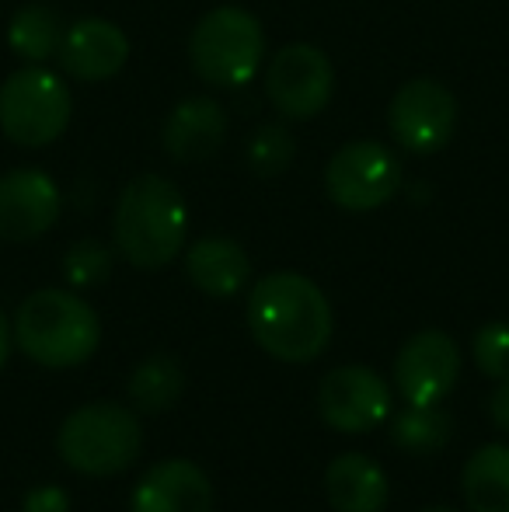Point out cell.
<instances>
[{
  "label": "cell",
  "instance_id": "1",
  "mask_svg": "<svg viewBox=\"0 0 509 512\" xmlns=\"http://www.w3.org/2000/svg\"><path fill=\"white\" fill-rule=\"evenodd\" d=\"M248 328L279 363H311L332 342L335 314L318 283L300 272H269L248 293Z\"/></svg>",
  "mask_w": 509,
  "mask_h": 512
},
{
  "label": "cell",
  "instance_id": "2",
  "mask_svg": "<svg viewBox=\"0 0 509 512\" xmlns=\"http://www.w3.org/2000/svg\"><path fill=\"white\" fill-rule=\"evenodd\" d=\"M116 248L133 269L157 272L171 265L185 248L189 209L175 182L161 175H136L119 192L112 220Z\"/></svg>",
  "mask_w": 509,
  "mask_h": 512
},
{
  "label": "cell",
  "instance_id": "3",
  "mask_svg": "<svg viewBox=\"0 0 509 512\" xmlns=\"http://www.w3.org/2000/svg\"><path fill=\"white\" fill-rule=\"evenodd\" d=\"M11 328L18 349L49 370L88 363L102 342L95 307L67 290H35L21 300Z\"/></svg>",
  "mask_w": 509,
  "mask_h": 512
},
{
  "label": "cell",
  "instance_id": "4",
  "mask_svg": "<svg viewBox=\"0 0 509 512\" xmlns=\"http://www.w3.org/2000/svg\"><path fill=\"white\" fill-rule=\"evenodd\" d=\"M56 450L70 471L88 474V478L123 474L143 450L140 418L116 401H91L63 418Z\"/></svg>",
  "mask_w": 509,
  "mask_h": 512
},
{
  "label": "cell",
  "instance_id": "5",
  "mask_svg": "<svg viewBox=\"0 0 509 512\" xmlns=\"http://www.w3.org/2000/svg\"><path fill=\"white\" fill-rule=\"evenodd\" d=\"M265 56L262 21L245 7H213L189 39L192 70L213 88H245Z\"/></svg>",
  "mask_w": 509,
  "mask_h": 512
},
{
  "label": "cell",
  "instance_id": "6",
  "mask_svg": "<svg viewBox=\"0 0 509 512\" xmlns=\"http://www.w3.org/2000/svg\"><path fill=\"white\" fill-rule=\"evenodd\" d=\"M74 98L53 70L28 63L0 84V129L11 143L39 150L56 143L70 126Z\"/></svg>",
  "mask_w": 509,
  "mask_h": 512
},
{
  "label": "cell",
  "instance_id": "7",
  "mask_svg": "<svg viewBox=\"0 0 509 512\" xmlns=\"http://www.w3.org/2000/svg\"><path fill=\"white\" fill-rule=\"evenodd\" d=\"M401 161L377 140H353L332 154L325 168V192L349 213H370L398 196Z\"/></svg>",
  "mask_w": 509,
  "mask_h": 512
},
{
  "label": "cell",
  "instance_id": "8",
  "mask_svg": "<svg viewBox=\"0 0 509 512\" xmlns=\"http://www.w3.org/2000/svg\"><path fill=\"white\" fill-rule=\"evenodd\" d=\"M265 95L290 122L321 115L335 95V67L328 53L311 42H293L279 49L265 70Z\"/></svg>",
  "mask_w": 509,
  "mask_h": 512
},
{
  "label": "cell",
  "instance_id": "9",
  "mask_svg": "<svg viewBox=\"0 0 509 512\" xmlns=\"http://www.w3.org/2000/svg\"><path fill=\"white\" fill-rule=\"evenodd\" d=\"M387 126L398 147L408 154H436L454 140L457 98L433 77H415L401 84L387 108Z\"/></svg>",
  "mask_w": 509,
  "mask_h": 512
},
{
  "label": "cell",
  "instance_id": "10",
  "mask_svg": "<svg viewBox=\"0 0 509 512\" xmlns=\"http://www.w3.org/2000/svg\"><path fill=\"white\" fill-rule=\"evenodd\" d=\"M461 377V349L447 331H415L394 356V387L408 405H440Z\"/></svg>",
  "mask_w": 509,
  "mask_h": 512
},
{
  "label": "cell",
  "instance_id": "11",
  "mask_svg": "<svg viewBox=\"0 0 509 512\" xmlns=\"http://www.w3.org/2000/svg\"><path fill=\"white\" fill-rule=\"evenodd\" d=\"M318 411L335 432H367L391 411V387L370 366H339L318 387Z\"/></svg>",
  "mask_w": 509,
  "mask_h": 512
},
{
  "label": "cell",
  "instance_id": "12",
  "mask_svg": "<svg viewBox=\"0 0 509 512\" xmlns=\"http://www.w3.org/2000/svg\"><path fill=\"white\" fill-rule=\"evenodd\" d=\"M60 185L39 168L0 175V241L28 244L60 220Z\"/></svg>",
  "mask_w": 509,
  "mask_h": 512
},
{
  "label": "cell",
  "instance_id": "13",
  "mask_svg": "<svg viewBox=\"0 0 509 512\" xmlns=\"http://www.w3.org/2000/svg\"><path fill=\"white\" fill-rule=\"evenodd\" d=\"M60 67L74 81L102 84L112 81L129 60V39L116 21L105 18H81L63 32L60 39Z\"/></svg>",
  "mask_w": 509,
  "mask_h": 512
},
{
  "label": "cell",
  "instance_id": "14",
  "mask_svg": "<svg viewBox=\"0 0 509 512\" xmlns=\"http://www.w3.org/2000/svg\"><path fill=\"white\" fill-rule=\"evenodd\" d=\"M129 512H213V485L192 460H161L136 481Z\"/></svg>",
  "mask_w": 509,
  "mask_h": 512
},
{
  "label": "cell",
  "instance_id": "15",
  "mask_svg": "<svg viewBox=\"0 0 509 512\" xmlns=\"http://www.w3.org/2000/svg\"><path fill=\"white\" fill-rule=\"evenodd\" d=\"M224 136H227L224 105H220L217 98L196 95V98L178 102L168 112L161 143L168 157H175V161H182V164H196L217 154Z\"/></svg>",
  "mask_w": 509,
  "mask_h": 512
},
{
  "label": "cell",
  "instance_id": "16",
  "mask_svg": "<svg viewBox=\"0 0 509 512\" xmlns=\"http://www.w3.org/2000/svg\"><path fill=\"white\" fill-rule=\"evenodd\" d=\"M185 272L206 297H238L252 279V258L231 237H199L185 251Z\"/></svg>",
  "mask_w": 509,
  "mask_h": 512
},
{
  "label": "cell",
  "instance_id": "17",
  "mask_svg": "<svg viewBox=\"0 0 509 512\" xmlns=\"http://www.w3.org/2000/svg\"><path fill=\"white\" fill-rule=\"evenodd\" d=\"M325 495L335 512H384L391 499V481L367 453H342L328 464Z\"/></svg>",
  "mask_w": 509,
  "mask_h": 512
},
{
  "label": "cell",
  "instance_id": "18",
  "mask_svg": "<svg viewBox=\"0 0 509 512\" xmlns=\"http://www.w3.org/2000/svg\"><path fill=\"white\" fill-rule=\"evenodd\" d=\"M461 492L468 512H509V446L489 443L464 464Z\"/></svg>",
  "mask_w": 509,
  "mask_h": 512
},
{
  "label": "cell",
  "instance_id": "19",
  "mask_svg": "<svg viewBox=\"0 0 509 512\" xmlns=\"http://www.w3.org/2000/svg\"><path fill=\"white\" fill-rule=\"evenodd\" d=\"M185 391V370L175 356L157 352V356L143 359L133 373H129V401L143 415H161L182 398Z\"/></svg>",
  "mask_w": 509,
  "mask_h": 512
},
{
  "label": "cell",
  "instance_id": "20",
  "mask_svg": "<svg viewBox=\"0 0 509 512\" xmlns=\"http://www.w3.org/2000/svg\"><path fill=\"white\" fill-rule=\"evenodd\" d=\"M63 32L67 28L49 4H25L14 11L11 25H7V46L25 63H42L56 56Z\"/></svg>",
  "mask_w": 509,
  "mask_h": 512
},
{
  "label": "cell",
  "instance_id": "21",
  "mask_svg": "<svg viewBox=\"0 0 509 512\" xmlns=\"http://www.w3.org/2000/svg\"><path fill=\"white\" fill-rule=\"evenodd\" d=\"M450 429L454 422L447 411H440V405H408L394 415L391 443L408 453H433L450 439Z\"/></svg>",
  "mask_w": 509,
  "mask_h": 512
},
{
  "label": "cell",
  "instance_id": "22",
  "mask_svg": "<svg viewBox=\"0 0 509 512\" xmlns=\"http://www.w3.org/2000/svg\"><path fill=\"white\" fill-rule=\"evenodd\" d=\"M245 157H248V168H252L255 175L276 178L293 164L297 143H293V133L283 126V122H265V126H258L252 133Z\"/></svg>",
  "mask_w": 509,
  "mask_h": 512
},
{
  "label": "cell",
  "instance_id": "23",
  "mask_svg": "<svg viewBox=\"0 0 509 512\" xmlns=\"http://www.w3.org/2000/svg\"><path fill=\"white\" fill-rule=\"evenodd\" d=\"M63 276L77 290H91V286H102L112 276V251L102 241H77L63 255Z\"/></svg>",
  "mask_w": 509,
  "mask_h": 512
},
{
  "label": "cell",
  "instance_id": "24",
  "mask_svg": "<svg viewBox=\"0 0 509 512\" xmlns=\"http://www.w3.org/2000/svg\"><path fill=\"white\" fill-rule=\"evenodd\" d=\"M471 352H475V363L485 377L509 380V324L506 321H489L485 328H478L475 338H471Z\"/></svg>",
  "mask_w": 509,
  "mask_h": 512
},
{
  "label": "cell",
  "instance_id": "25",
  "mask_svg": "<svg viewBox=\"0 0 509 512\" xmlns=\"http://www.w3.org/2000/svg\"><path fill=\"white\" fill-rule=\"evenodd\" d=\"M21 512H70V499L60 485H42L25 495Z\"/></svg>",
  "mask_w": 509,
  "mask_h": 512
},
{
  "label": "cell",
  "instance_id": "26",
  "mask_svg": "<svg viewBox=\"0 0 509 512\" xmlns=\"http://www.w3.org/2000/svg\"><path fill=\"white\" fill-rule=\"evenodd\" d=\"M489 415L499 432H509V380H499V387L489 398Z\"/></svg>",
  "mask_w": 509,
  "mask_h": 512
},
{
  "label": "cell",
  "instance_id": "27",
  "mask_svg": "<svg viewBox=\"0 0 509 512\" xmlns=\"http://www.w3.org/2000/svg\"><path fill=\"white\" fill-rule=\"evenodd\" d=\"M7 356H11V324H7L4 310H0V370L7 366Z\"/></svg>",
  "mask_w": 509,
  "mask_h": 512
},
{
  "label": "cell",
  "instance_id": "28",
  "mask_svg": "<svg viewBox=\"0 0 509 512\" xmlns=\"http://www.w3.org/2000/svg\"><path fill=\"white\" fill-rule=\"evenodd\" d=\"M419 512H457V509H447V506H429V509H419Z\"/></svg>",
  "mask_w": 509,
  "mask_h": 512
}]
</instances>
